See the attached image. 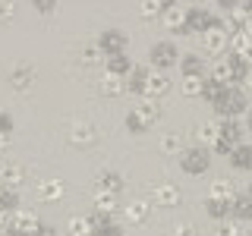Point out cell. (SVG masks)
<instances>
[{
  "mask_svg": "<svg viewBox=\"0 0 252 236\" xmlns=\"http://www.w3.org/2000/svg\"><path fill=\"white\" fill-rule=\"evenodd\" d=\"M170 91V79L164 69H152V79H148V98H161V94Z\"/></svg>",
  "mask_w": 252,
  "mask_h": 236,
  "instance_id": "cell-21",
  "label": "cell"
},
{
  "mask_svg": "<svg viewBox=\"0 0 252 236\" xmlns=\"http://www.w3.org/2000/svg\"><path fill=\"white\" fill-rule=\"evenodd\" d=\"M94 186L98 189H107V192H117L120 195L123 192V186H126V179H123V173H117V170H110V167H104L94 177Z\"/></svg>",
  "mask_w": 252,
  "mask_h": 236,
  "instance_id": "cell-15",
  "label": "cell"
},
{
  "mask_svg": "<svg viewBox=\"0 0 252 236\" xmlns=\"http://www.w3.org/2000/svg\"><path fill=\"white\" fill-rule=\"evenodd\" d=\"M158 6L167 13V10H173V6H177V0H158Z\"/></svg>",
  "mask_w": 252,
  "mask_h": 236,
  "instance_id": "cell-43",
  "label": "cell"
},
{
  "mask_svg": "<svg viewBox=\"0 0 252 236\" xmlns=\"http://www.w3.org/2000/svg\"><path fill=\"white\" fill-rule=\"evenodd\" d=\"M224 88H227V85L215 82V79H205V91H202V98H205V101H211V104H215V101L220 98V94H224Z\"/></svg>",
  "mask_w": 252,
  "mask_h": 236,
  "instance_id": "cell-33",
  "label": "cell"
},
{
  "mask_svg": "<svg viewBox=\"0 0 252 236\" xmlns=\"http://www.w3.org/2000/svg\"><path fill=\"white\" fill-rule=\"evenodd\" d=\"M104 69H107V73H114V76H123V79H126L136 66H132L129 54H117V57H107V60H104Z\"/></svg>",
  "mask_w": 252,
  "mask_h": 236,
  "instance_id": "cell-20",
  "label": "cell"
},
{
  "mask_svg": "<svg viewBox=\"0 0 252 236\" xmlns=\"http://www.w3.org/2000/svg\"><path fill=\"white\" fill-rule=\"evenodd\" d=\"M192 3H195V6H202V3H205V0H192Z\"/></svg>",
  "mask_w": 252,
  "mask_h": 236,
  "instance_id": "cell-47",
  "label": "cell"
},
{
  "mask_svg": "<svg viewBox=\"0 0 252 236\" xmlns=\"http://www.w3.org/2000/svg\"><path fill=\"white\" fill-rule=\"evenodd\" d=\"M208 199H218V202H233L236 195H233V183L230 179H215V183H211V189H208Z\"/></svg>",
  "mask_w": 252,
  "mask_h": 236,
  "instance_id": "cell-25",
  "label": "cell"
},
{
  "mask_svg": "<svg viewBox=\"0 0 252 236\" xmlns=\"http://www.w3.org/2000/svg\"><path fill=\"white\" fill-rule=\"evenodd\" d=\"M129 114L136 117V120L145 126V129H152V126L161 120V107H158V98H148V94H145V98H142L139 104L129 110Z\"/></svg>",
  "mask_w": 252,
  "mask_h": 236,
  "instance_id": "cell-7",
  "label": "cell"
},
{
  "mask_svg": "<svg viewBox=\"0 0 252 236\" xmlns=\"http://www.w3.org/2000/svg\"><path fill=\"white\" fill-rule=\"evenodd\" d=\"M205 79L208 76H183V94L186 98H202V91H205Z\"/></svg>",
  "mask_w": 252,
  "mask_h": 236,
  "instance_id": "cell-28",
  "label": "cell"
},
{
  "mask_svg": "<svg viewBox=\"0 0 252 236\" xmlns=\"http://www.w3.org/2000/svg\"><path fill=\"white\" fill-rule=\"evenodd\" d=\"M63 192H66V183L63 179H41V183L35 186V195H38V202H60L63 199Z\"/></svg>",
  "mask_w": 252,
  "mask_h": 236,
  "instance_id": "cell-9",
  "label": "cell"
},
{
  "mask_svg": "<svg viewBox=\"0 0 252 236\" xmlns=\"http://www.w3.org/2000/svg\"><path fill=\"white\" fill-rule=\"evenodd\" d=\"M208 151H205L202 145L195 148H186L183 154H180V167H183V173H189V177H199V173L208 170Z\"/></svg>",
  "mask_w": 252,
  "mask_h": 236,
  "instance_id": "cell-4",
  "label": "cell"
},
{
  "mask_svg": "<svg viewBox=\"0 0 252 236\" xmlns=\"http://www.w3.org/2000/svg\"><path fill=\"white\" fill-rule=\"evenodd\" d=\"M152 205H158V208H177L180 202H183V192H180V186L177 183H158V186H152Z\"/></svg>",
  "mask_w": 252,
  "mask_h": 236,
  "instance_id": "cell-5",
  "label": "cell"
},
{
  "mask_svg": "<svg viewBox=\"0 0 252 236\" xmlns=\"http://www.w3.org/2000/svg\"><path fill=\"white\" fill-rule=\"evenodd\" d=\"M32 6H35L41 16H47V13H54L57 10V0H32Z\"/></svg>",
  "mask_w": 252,
  "mask_h": 236,
  "instance_id": "cell-38",
  "label": "cell"
},
{
  "mask_svg": "<svg viewBox=\"0 0 252 236\" xmlns=\"http://www.w3.org/2000/svg\"><path fill=\"white\" fill-rule=\"evenodd\" d=\"M211 107H215V114L220 117V120H230V117H240L243 110H249L252 101L246 98V91H240L236 85H227L224 94H220V98H218Z\"/></svg>",
  "mask_w": 252,
  "mask_h": 236,
  "instance_id": "cell-1",
  "label": "cell"
},
{
  "mask_svg": "<svg viewBox=\"0 0 252 236\" xmlns=\"http://www.w3.org/2000/svg\"><path fill=\"white\" fill-rule=\"evenodd\" d=\"M218 3H220V6H224V10H236V6H240V3H243V0H218Z\"/></svg>",
  "mask_w": 252,
  "mask_h": 236,
  "instance_id": "cell-42",
  "label": "cell"
},
{
  "mask_svg": "<svg viewBox=\"0 0 252 236\" xmlns=\"http://www.w3.org/2000/svg\"><path fill=\"white\" fill-rule=\"evenodd\" d=\"M101 57H104V54H101L98 41H92V44H82V47H79V63H82V66H98Z\"/></svg>",
  "mask_w": 252,
  "mask_h": 236,
  "instance_id": "cell-27",
  "label": "cell"
},
{
  "mask_svg": "<svg viewBox=\"0 0 252 236\" xmlns=\"http://www.w3.org/2000/svg\"><path fill=\"white\" fill-rule=\"evenodd\" d=\"M220 132H224L230 142H236L240 145V136H243V129H240V123H236V117H230V120H224L220 123Z\"/></svg>",
  "mask_w": 252,
  "mask_h": 236,
  "instance_id": "cell-34",
  "label": "cell"
},
{
  "mask_svg": "<svg viewBox=\"0 0 252 236\" xmlns=\"http://www.w3.org/2000/svg\"><path fill=\"white\" fill-rule=\"evenodd\" d=\"M246 195H249V199H252V183H249V186H246Z\"/></svg>",
  "mask_w": 252,
  "mask_h": 236,
  "instance_id": "cell-46",
  "label": "cell"
},
{
  "mask_svg": "<svg viewBox=\"0 0 252 236\" xmlns=\"http://www.w3.org/2000/svg\"><path fill=\"white\" fill-rule=\"evenodd\" d=\"M0 211H19V195H16V189H10V186H3L0 189Z\"/></svg>",
  "mask_w": 252,
  "mask_h": 236,
  "instance_id": "cell-32",
  "label": "cell"
},
{
  "mask_svg": "<svg viewBox=\"0 0 252 236\" xmlns=\"http://www.w3.org/2000/svg\"><path fill=\"white\" fill-rule=\"evenodd\" d=\"M69 236H94V220H92V214H85V217H69Z\"/></svg>",
  "mask_w": 252,
  "mask_h": 236,
  "instance_id": "cell-24",
  "label": "cell"
},
{
  "mask_svg": "<svg viewBox=\"0 0 252 236\" xmlns=\"http://www.w3.org/2000/svg\"><path fill=\"white\" fill-rule=\"evenodd\" d=\"M57 236H60V233H57ZM66 236H69V233H66Z\"/></svg>",
  "mask_w": 252,
  "mask_h": 236,
  "instance_id": "cell-48",
  "label": "cell"
},
{
  "mask_svg": "<svg viewBox=\"0 0 252 236\" xmlns=\"http://www.w3.org/2000/svg\"><path fill=\"white\" fill-rule=\"evenodd\" d=\"M32 82H35V69H32L29 63H16V66L10 69V85L16 91H29Z\"/></svg>",
  "mask_w": 252,
  "mask_h": 236,
  "instance_id": "cell-12",
  "label": "cell"
},
{
  "mask_svg": "<svg viewBox=\"0 0 252 236\" xmlns=\"http://www.w3.org/2000/svg\"><path fill=\"white\" fill-rule=\"evenodd\" d=\"M13 227H16L19 233L35 236L44 224H41V217H38V211H13Z\"/></svg>",
  "mask_w": 252,
  "mask_h": 236,
  "instance_id": "cell-11",
  "label": "cell"
},
{
  "mask_svg": "<svg viewBox=\"0 0 252 236\" xmlns=\"http://www.w3.org/2000/svg\"><path fill=\"white\" fill-rule=\"evenodd\" d=\"M69 142L76 148H92L98 142V129L89 120H73V126H69Z\"/></svg>",
  "mask_w": 252,
  "mask_h": 236,
  "instance_id": "cell-8",
  "label": "cell"
},
{
  "mask_svg": "<svg viewBox=\"0 0 252 236\" xmlns=\"http://www.w3.org/2000/svg\"><path fill=\"white\" fill-rule=\"evenodd\" d=\"M202 51L211 54V57H224L230 51V31L227 29H211L202 35Z\"/></svg>",
  "mask_w": 252,
  "mask_h": 236,
  "instance_id": "cell-6",
  "label": "cell"
},
{
  "mask_svg": "<svg viewBox=\"0 0 252 236\" xmlns=\"http://www.w3.org/2000/svg\"><path fill=\"white\" fill-rule=\"evenodd\" d=\"M158 148H161L164 154H177V151H183V139H180L177 132H164V136L158 139Z\"/></svg>",
  "mask_w": 252,
  "mask_h": 236,
  "instance_id": "cell-29",
  "label": "cell"
},
{
  "mask_svg": "<svg viewBox=\"0 0 252 236\" xmlns=\"http://www.w3.org/2000/svg\"><path fill=\"white\" fill-rule=\"evenodd\" d=\"M199 139H202V145H211V148H215V142L220 139V123H218V120H211V123H202V129H199Z\"/></svg>",
  "mask_w": 252,
  "mask_h": 236,
  "instance_id": "cell-31",
  "label": "cell"
},
{
  "mask_svg": "<svg viewBox=\"0 0 252 236\" xmlns=\"http://www.w3.org/2000/svg\"><path fill=\"white\" fill-rule=\"evenodd\" d=\"M161 19H164V26H167L170 31H177V35H192V31H189V26H186V10H180V6L167 10Z\"/></svg>",
  "mask_w": 252,
  "mask_h": 236,
  "instance_id": "cell-17",
  "label": "cell"
},
{
  "mask_svg": "<svg viewBox=\"0 0 252 236\" xmlns=\"http://www.w3.org/2000/svg\"><path fill=\"white\" fill-rule=\"evenodd\" d=\"M94 236H126V233H123V227H120V224H114V220H110V224L98 227V230H94Z\"/></svg>",
  "mask_w": 252,
  "mask_h": 236,
  "instance_id": "cell-37",
  "label": "cell"
},
{
  "mask_svg": "<svg viewBox=\"0 0 252 236\" xmlns=\"http://www.w3.org/2000/svg\"><path fill=\"white\" fill-rule=\"evenodd\" d=\"M13 16H16V3H13V0H3V10H0V19H3V22H10Z\"/></svg>",
  "mask_w": 252,
  "mask_h": 236,
  "instance_id": "cell-41",
  "label": "cell"
},
{
  "mask_svg": "<svg viewBox=\"0 0 252 236\" xmlns=\"http://www.w3.org/2000/svg\"><path fill=\"white\" fill-rule=\"evenodd\" d=\"M215 236H240V227H236V220H218V227H215Z\"/></svg>",
  "mask_w": 252,
  "mask_h": 236,
  "instance_id": "cell-35",
  "label": "cell"
},
{
  "mask_svg": "<svg viewBox=\"0 0 252 236\" xmlns=\"http://www.w3.org/2000/svg\"><path fill=\"white\" fill-rule=\"evenodd\" d=\"M249 236H252V233H249Z\"/></svg>",
  "mask_w": 252,
  "mask_h": 236,
  "instance_id": "cell-49",
  "label": "cell"
},
{
  "mask_svg": "<svg viewBox=\"0 0 252 236\" xmlns=\"http://www.w3.org/2000/svg\"><path fill=\"white\" fill-rule=\"evenodd\" d=\"M173 236H199V233H195V227L189 224V220H180V224L173 227Z\"/></svg>",
  "mask_w": 252,
  "mask_h": 236,
  "instance_id": "cell-39",
  "label": "cell"
},
{
  "mask_svg": "<svg viewBox=\"0 0 252 236\" xmlns=\"http://www.w3.org/2000/svg\"><path fill=\"white\" fill-rule=\"evenodd\" d=\"M243 85H246V88L252 91V66H249V73H246V79H243Z\"/></svg>",
  "mask_w": 252,
  "mask_h": 236,
  "instance_id": "cell-45",
  "label": "cell"
},
{
  "mask_svg": "<svg viewBox=\"0 0 252 236\" xmlns=\"http://www.w3.org/2000/svg\"><path fill=\"white\" fill-rule=\"evenodd\" d=\"M98 47L104 57H117V54H126V47H129V35H123L120 29H107L98 35Z\"/></svg>",
  "mask_w": 252,
  "mask_h": 236,
  "instance_id": "cell-3",
  "label": "cell"
},
{
  "mask_svg": "<svg viewBox=\"0 0 252 236\" xmlns=\"http://www.w3.org/2000/svg\"><path fill=\"white\" fill-rule=\"evenodd\" d=\"M205 211L215 220H227L233 217V202H218V199H205Z\"/></svg>",
  "mask_w": 252,
  "mask_h": 236,
  "instance_id": "cell-26",
  "label": "cell"
},
{
  "mask_svg": "<svg viewBox=\"0 0 252 236\" xmlns=\"http://www.w3.org/2000/svg\"><path fill=\"white\" fill-rule=\"evenodd\" d=\"M180 57H183V54L177 51L173 41H155L148 47V63H152V69H170V66L180 63Z\"/></svg>",
  "mask_w": 252,
  "mask_h": 236,
  "instance_id": "cell-2",
  "label": "cell"
},
{
  "mask_svg": "<svg viewBox=\"0 0 252 236\" xmlns=\"http://www.w3.org/2000/svg\"><path fill=\"white\" fill-rule=\"evenodd\" d=\"M35 236H57V230H54V227H47V224H44V227H41V230H38Z\"/></svg>",
  "mask_w": 252,
  "mask_h": 236,
  "instance_id": "cell-44",
  "label": "cell"
},
{
  "mask_svg": "<svg viewBox=\"0 0 252 236\" xmlns=\"http://www.w3.org/2000/svg\"><path fill=\"white\" fill-rule=\"evenodd\" d=\"M227 161H230L236 170H252V145H246V142H240V145H236L233 151L227 154Z\"/></svg>",
  "mask_w": 252,
  "mask_h": 236,
  "instance_id": "cell-19",
  "label": "cell"
},
{
  "mask_svg": "<svg viewBox=\"0 0 252 236\" xmlns=\"http://www.w3.org/2000/svg\"><path fill=\"white\" fill-rule=\"evenodd\" d=\"M123 217H126V224H148V217H152V202H145V199H136V202H129L126 205V211H123Z\"/></svg>",
  "mask_w": 252,
  "mask_h": 236,
  "instance_id": "cell-10",
  "label": "cell"
},
{
  "mask_svg": "<svg viewBox=\"0 0 252 236\" xmlns=\"http://www.w3.org/2000/svg\"><path fill=\"white\" fill-rule=\"evenodd\" d=\"M98 88H101V94H104V98H120V94L126 91V79H123V76H114V73H107V69H104Z\"/></svg>",
  "mask_w": 252,
  "mask_h": 236,
  "instance_id": "cell-16",
  "label": "cell"
},
{
  "mask_svg": "<svg viewBox=\"0 0 252 236\" xmlns=\"http://www.w3.org/2000/svg\"><path fill=\"white\" fill-rule=\"evenodd\" d=\"M233 217L236 220H252V199H249L246 192L233 199Z\"/></svg>",
  "mask_w": 252,
  "mask_h": 236,
  "instance_id": "cell-30",
  "label": "cell"
},
{
  "mask_svg": "<svg viewBox=\"0 0 252 236\" xmlns=\"http://www.w3.org/2000/svg\"><path fill=\"white\" fill-rule=\"evenodd\" d=\"M148 79H152V69H148V66H136L129 76H126V91L145 98V94H148Z\"/></svg>",
  "mask_w": 252,
  "mask_h": 236,
  "instance_id": "cell-13",
  "label": "cell"
},
{
  "mask_svg": "<svg viewBox=\"0 0 252 236\" xmlns=\"http://www.w3.org/2000/svg\"><path fill=\"white\" fill-rule=\"evenodd\" d=\"M208 79H215L220 85H236L233 82V69H230V60H215L208 69Z\"/></svg>",
  "mask_w": 252,
  "mask_h": 236,
  "instance_id": "cell-23",
  "label": "cell"
},
{
  "mask_svg": "<svg viewBox=\"0 0 252 236\" xmlns=\"http://www.w3.org/2000/svg\"><path fill=\"white\" fill-rule=\"evenodd\" d=\"M22 179H26V167L6 157V161L0 164V183H3V186H10V189H16V186L22 183Z\"/></svg>",
  "mask_w": 252,
  "mask_h": 236,
  "instance_id": "cell-14",
  "label": "cell"
},
{
  "mask_svg": "<svg viewBox=\"0 0 252 236\" xmlns=\"http://www.w3.org/2000/svg\"><path fill=\"white\" fill-rule=\"evenodd\" d=\"M180 73L183 76H208L205 73V60L199 54H183V57H180Z\"/></svg>",
  "mask_w": 252,
  "mask_h": 236,
  "instance_id": "cell-22",
  "label": "cell"
},
{
  "mask_svg": "<svg viewBox=\"0 0 252 236\" xmlns=\"http://www.w3.org/2000/svg\"><path fill=\"white\" fill-rule=\"evenodd\" d=\"M94 211H107V214L120 211V195L107 192V189H94Z\"/></svg>",
  "mask_w": 252,
  "mask_h": 236,
  "instance_id": "cell-18",
  "label": "cell"
},
{
  "mask_svg": "<svg viewBox=\"0 0 252 236\" xmlns=\"http://www.w3.org/2000/svg\"><path fill=\"white\" fill-rule=\"evenodd\" d=\"M139 13H142V19H155V16H164V10L158 6V0H142Z\"/></svg>",
  "mask_w": 252,
  "mask_h": 236,
  "instance_id": "cell-36",
  "label": "cell"
},
{
  "mask_svg": "<svg viewBox=\"0 0 252 236\" xmlns=\"http://www.w3.org/2000/svg\"><path fill=\"white\" fill-rule=\"evenodd\" d=\"M126 129H129L132 136H142V132H145V126H142V123H139L132 114H126Z\"/></svg>",
  "mask_w": 252,
  "mask_h": 236,
  "instance_id": "cell-40",
  "label": "cell"
}]
</instances>
